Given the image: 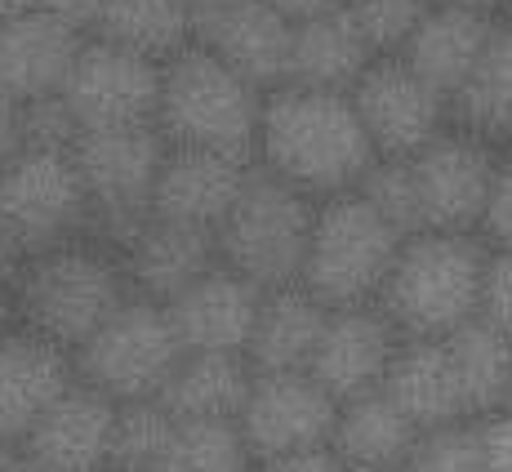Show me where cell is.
Masks as SVG:
<instances>
[{"label":"cell","mask_w":512,"mask_h":472,"mask_svg":"<svg viewBox=\"0 0 512 472\" xmlns=\"http://www.w3.org/2000/svg\"><path fill=\"white\" fill-rule=\"evenodd\" d=\"M0 214L32 250L94 232L90 188L72 147H23L0 170Z\"/></svg>","instance_id":"9c48e42d"},{"label":"cell","mask_w":512,"mask_h":472,"mask_svg":"<svg viewBox=\"0 0 512 472\" xmlns=\"http://www.w3.org/2000/svg\"><path fill=\"white\" fill-rule=\"evenodd\" d=\"M352 103L379 156H415L450 130V98L437 94L401 54H379L352 85Z\"/></svg>","instance_id":"4fadbf2b"},{"label":"cell","mask_w":512,"mask_h":472,"mask_svg":"<svg viewBox=\"0 0 512 472\" xmlns=\"http://www.w3.org/2000/svg\"><path fill=\"white\" fill-rule=\"evenodd\" d=\"M259 165L281 174L312 201L352 192L366 170L379 161L352 94L277 85L263 98L259 125Z\"/></svg>","instance_id":"6da1fadb"},{"label":"cell","mask_w":512,"mask_h":472,"mask_svg":"<svg viewBox=\"0 0 512 472\" xmlns=\"http://www.w3.org/2000/svg\"><path fill=\"white\" fill-rule=\"evenodd\" d=\"M330 308L308 290V285H277V290H263L259 303V321L250 334V366L259 375L272 370H308L312 352H317L321 334H326Z\"/></svg>","instance_id":"cb8c5ba5"},{"label":"cell","mask_w":512,"mask_h":472,"mask_svg":"<svg viewBox=\"0 0 512 472\" xmlns=\"http://www.w3.org/2000/svg\"><path fill=\"white\" fill-rule=\"evenodd\" d=\"M446 348L455 361L459 388H464L468 419L512 406V334L472 317L455 334H446Z\"/></svg>","instance_id":"f1b7e54d"},{"label":"cell","mask_w":512,"mask_h":472,"mask_svg":"<svg viewBox=\"0 0 512 472\" xmlns=\"http://www.w3.org/2000/svg\"><path fill=\"white\" fill-rule=\"evenodd\" d=\"M499 18L481 14V9H459V5H432L428 18L415 27L401 58L432 85L437 94L455 98V90L468 81L472 63L481 58L486 41L495 36Z\"/></svg>","instance_id":"603a6c76"},{"label":"cell","mask_w":512,"mask_h":472,"mask_svg":"<svg viewBox=\"0 0 512 472\" xmlns=\"http://www.w3.org/2000/svg\"><path fill=\"white\" fill-rule=\"evenodd\" d=\"M290 23H303V18H317V14H330V9H343L348 0H272Z\"/></svg>","instance_id":"7bdbcfd3"},{"label":"cell","mask_w":512,"mask_h":472,"mask_svg":"<svg viewBox=\"0 0 512 472\" xmlns=\"http://www.w3.org/2000/svg\"><path fill=\"white\" fill-rule=\"evenodd\" d=\"M85 41L90 36L41 5L0 18V94H9L14 103H41L63 94Z\"/></svg>","instance_id":"ac0fdd59"},{"label":"cell","mask_w":512,"mask_h":472,"mask_svg":"<svg viewBox=\"0 0 512 472\" xmlns=\"http://www.w3.org/2000/svg\"><path fill=\"white\" fill-rule=\"evenodd\" d=\"M94 36L165 63L196 41V0H103Z\"/></svg>","instance_id":"f546056e"},{"label":"cell","mask_w":512,"mask_h":472,"mask_svg":"<svg viewBox=\"0 0 512 472\" xmlns=\"http://www.w3.org/2000/svg\"><path fill=\"white\" fill-rule=\"evenodd\" d=\"M499 152L504 147L450 125L423 152L410 156L419 210H423V232H477L481 228L490 188H495Z\"/></svg>","instance_id":"7c38bea8"},{"label":"cell","mask_w":512,"mask_h":472,"mask_svg":"<svg viewBox=\"0 0 512 472\" xmlns=\"http://www.w3.org/2000/svg\"><path fill=\"white\" fill-rule=\"evenodd\" d=\"M250 388L254 366L245 352H187L156 401L174 419H236Z\"/></svg>","instance_id":"4316f807"},{"label":"cell","mask_w":512,"mask_h":472,"mask_svg":"<svg viewBox=\"0 0 512 472\" xmlns=\"http://www.w3.org/2000/svg\"><path fill=\"white\" fill-rule=\"evenodd\" d=\"M23 263H27V245L18 241V232L9 228V219L0 214V294H9V285L18 281Z\"/></svg>","instance_id":"60d3db41"},{"label":"cell","mask_w":512,"mask_h":472,"mask_svg":"<svg viewBox=\"0 0 512 472\" xmlns=\"http://www.w3.org/2000/svg\"><path fill=\"white\" fill-rule=\"evenodd\" d=\"M312 223H317V201L254 161L241 196L214 228L219 263H228L232 272L250 277L263 290L294 285L303 277Z\"/></svg>","instance_id":"5b68a950"},{"label":"cell","mask_w":512,"mask_h":472,"mask_svg":"<svg viewBox=\"0 0 512 472\" xmlns=\"http://www.w3.org/2000/svg\"><path fill=\"white\" fill-rule=\"evenodd\" d=\"M263 98H268V90L245 81L236 67L192 41L161 63L156 130L165 134L170 147H205V152H228L241 161H254L259 156Z\"/></svg>","instance_id":"277c9868"},{"label":"cell","mask_w":512,"mask_h":472,"mask_svg":"<svg viewBox=\"0 0 512 472\" xmlns=\"http://www.w3.org/2000/svg\"><path fill=\"white\" fill-rule=\"evenodd\" d=\"M419 437L423 428L415 419L401 415L383 392H366L339 406L330 450L348 472H401Z\"/></svg>","instance_id":"484cf974"},{"label":"cell","mask_w":512,"mask_h":472,"mask_svg":"<svg viewBox=\"0 0 512 472\" xmlns=\"http://www.w3.org/2000/svg\"><path fill=\"white\" fill-rule=\"evenodd\" d=\"M428 9L432 0H348V14L357 18L374 54H401V45L415 36Z\"/></svg>","instance_id":"e575fe53"},{"label":"cell","mask_w":512,"mask_h":472,"mask_svg":"<svg viewBox=\"0 0 512 472\" xmlns=\"http://www.w3.org/2000/svg\"><path fill=\"white\" fill-rule=\"evenodd\" d=\"M374 45L357 27V18L343 9L303 18L294 23V45H290V81L285 85H308V90H339L352 94L361 72L374 63Z\"/></svg>","instance_id":"d4e9b609"},{"label":"cell","mask_w":512,"mask_h":472,"mask_svg":"<svg viewBox=\"0 0 512 472\" xmlns=\"http://www.w3.org/2000/svg\"><path fill=\"white\" fill-rule=\"evenodd\" d=\"M41 0H0V18H14V14H27V9H36Z\"/></svg>","instance_id":"bcb514c9"},{"label":"cell","mask_w":512,"mask_h":472,"mask_svg":"<svg viewBox=\"0 0 512 472\" xmlns=\"http://www.w3.org/2000/svg\"><path fill=\"white\" fill-rule=\"evenodd\" d=\"M334 424H339V401L308 370H272V375L254 370V388L236 415L254 464L330 446Z\"/></svg>","instance_id":"8fae6325"},{"label":"cell","mask_w":512,"mask_h":472,"mask_svg":"<svg viewBox=\"0 0 512 472\" xmlns=\"http://www.w3.org/2000/svg\"><path fill=\"white\" fill-rule=\"evenodd\" d=\"M432 5H459V9H481V14H495V18H499V5H504V0H432Z\"/></svg>","instance_id":"f6af8a7d"},{"label":"cell","mask_w":512,"mask_h":472,"mask_svg":"<svg viewBox=\"0 0 512 472\" xmlns=\"http://www.w3.org/2000/svg\"><path fill=\"white\" fill-rule=\"evenodd\" d=\"M245 472H259V464H254V468H245Z\"/></svg>","instance_id":"681fc988"},{"label":"cell","mask_w":512,"mask_h":472,"mask_svg":"<svg viewBox=\"0 0 512 472\" xmlns=\"http://www.w3.org/2000/svg\"><path fill=\"white\" fill-rule=\"evenodd\" d=\"M72 152L90 188L94 232L121 245L152 214L156 179H161L170 143L156 125H130V130H85Z\"/></svg>","instance_id":"ba28073f"},{"label":"cell","mask_w":512,"mask_h":472,"mask_svg":"<svg viewBox=\"0 0 512 472\" xmlns=\"http://www.w3.org/2000/svg\"><path fill=\"white\" fill-rule=\"evenodd\" d=\"M450 125L495 147L512 143V27L504 18L481 49V58L472 63L468 81L450 98Z\"/></svg>","instance_id":"83f0119b"},{"label":"cell","mask_w":512,"mask_h":472,"mask_svg":"<svg viewBox=\"0 0 512 472\" xmlns=\"http://www.w3.org/2000/svg\"><path fill=\"white\" fill-rule=\"evenodd\" d=\"M76 357V375L90 388L107 392L112 401H156L170 375L187 357L170 308L147 294H130L112 317L98 326Z\"/></svg>","instance_id":"52a82bcc"},{"label":"cell","mask_w":512,"mask_h":472,"mask_svg":"<svg viewBox=\"0 0 512 472\" xmlns=\"http://www.w3.org/2000/svg\"><path fill=\"white\" fill-rule=\"evenodd\" d=\"M63 103L72 107L81 130H130L156 125L161 107V63L103 36H90L76 54L72 76L63 85Z\"/></svg>","instance_id":"30bf717a"},{"label":"cell","mask_w":512,"mask_h":472,"mask_svg":"<svg viewBox=\"0 0 512 472\" xmlns=\"http://www.w3.org/2000/svg\"><path fill=\"white\" fill-rule=\"evenodd\" d=\"M14 321H18V317H14V303H9V294H0V334L14 326Z\"/></svg>","instance_id":"7dc6e473"},{"label":"cell","mask_w":512,"mask_h":472,"mask_svg":"<svg viewBox=\"0 0 512 472\" xmlns=\"http://www.w3.org/2000/svg\"><path fill=\"white\" fill-rule=\"evenodd\" d=\"M179 419L161 401H125L112 428V464L107 472H156Z\"/></svg>","instance_id":"1f68e13d"},{"label":"cell","mask_w":512,"mask_h":472,"mask_svg":"<svg viewBox=\"0 0 512 472\" xmlns=\"http://www.w3.org/2000/svg\"><path fill=\"white\" fill-rule=\"evenodd\" d=\"M250 165L228 152H205V147H170L161 165L152 196V214L161 219L196 223V228H219L223 214L241 196Z\"/></svg>","instance_id":"44dd1931"},{"label":"cell","mask_w":512,"mask_h":472,"mask_svg":"<svg viewBox=\"0 0 512 472\" xmlns=\"http://www.w3.org/2000/svg\"><path fill=\"white\" fill-rule=\"evenodd\" d=\"M401 472H486L481 459V437L477 419H459L446 428H428L410 450Z\"/></svg>","instance_id":"836d02e7"},{"label":"cell","mask_w":512,"mask_h":472,"mask_svg":"<svg viewBox=\"0 0 512 472\" xmlns=\"http://www.w3.org/2000/svg\"><path fill=\"white\" fill-rule=\"evenodd\" d=\"M477 232L490 250H512V143L499 152L495 188H490V201H486V214H481Z\"/></svg>","instance_id":"d590c367"},{"label":"cell","mask_w":512,"mask_h":472,"mask_svg":"<svg viewBox=\"0 0 512 472\" xmlns=\"http://www.w3.org/2000/svg\"><path fill=\"white\" fill-rule=\"evenodd\" d=\"M406 339L379 303H357V308H330L326 334L312 352L308 375L330 392L334 401H357L366 392H379L383 375L392 366V352Z\"/></svg>","instance_id":"2e32d148"},{"label":"cell","mask_w":512,"mask_h":472,"mask_svg":"<svg viewBox=\"0 0 512 472\" xmlns=\"http://www.w3.org/2000/svg\"><path fill=\"white\" fill-rule=\"evenodd\" d=\"M477 437H481L486 472H512V406L495 410V415H481Z\"/></svg>","instance_id":"74e56055"},{"label":"cell","mask_w":512,"mask_h":472,"mask_svg":"<svg viewBox=\"0 0 512 472\" xmlns=\"http://www.w3.org/2000/svg\"><path fill=\"white\" fill-rule=\"evenodd\" d=\"M72 383H81L72 348L14 321L0 334V441L18 446Z\"/></svg>","instance_id":"9a60e30c"},{"label":"cell","mask_w":512,"mask_h":472,"mask_svg":"<svg viewBox=\"0 0 512 472\" xmlns=\"http://www.w3.org/2000/svg\"><path fill=\"white\" fill-rule=\"evenodd\" d=\"M121 401L90 383H72L63 401L41 415V424L18 441L27 459L41 472H107L112 464V428Z\"/></svg>","instance_id":"e0dca14e"},{"label":"cell","mask_w":512,"mask_h":472,"mask_svg":"<svg viewBox=\"0 0 512 472\" xmlns=\"http://www.w3.org/2000/svg\"><path fill=\"white\" fill-rule=\"evenodd\" d=\"M116 250H121V259H125L134 294H147V299H156V303H170L174 294L187 290L201 272H210L214 263H219L214 228L161 219V214H147Z\"/></svg>","instance_id":"ffe728a7"},{"label":"cell","mask_w":512,"mask_h":472,"mask_svg":"<svg viewBox=\"0 0 512 472\" xmlns=\"http://www.w3.org/2000/svg\"><path fill=\"white\" fill-rule=\"evenodd\" d=\"M27 147V125H23V103L0 94V170Z\"/></svg>","instance_id":"f35d334b"},{"label":"cell","mask_w":512,"mask_h":472,"mask_svg":"<svg viewBox=\"0 0 512 472\" xmlns=\"http://www.w3.org/2000/svg\"><path fill=\"white\" fill-rule=\"evenodd\" d=\"M259 472H348L334 459L330 446H317V450H303V455H285V459H272V464H259Z\"/></svg>","instance_id":"ab89813d"},{"label":"cell","mask_w":512,"mask_h":472,"mask_svg":"<svg viewBox=\"0 0 512 472\" xmlns=\"http://www.w3.org/2000/svg\"><path fill=\"white\" fill-rule=\"evenodd\" d=\"M41 9H49V14H58L63 23H72L76 32L94 36L98 14H103V0H41Z\"/></svg>","instance_id":"b9f144b4"},{"label":"cell","mask_w":512,"mask_h":472,"mask_svg":"<svg viewBox=\"0 0 512 472\" xmlns=\"http://www.w3.org/2000/svg\"><path fill=\"white\" fill-rule=\"evenodd\" d=\"M406 232L392 228L357 188L317 201L308 259L299 285H308L326 308H357L374 303L388 281Z\"/></svg>","instance_id":"8992f818"},{"label":"cell","mask_w":512,"mask_h":472,"mask_svg":"<svg viewBox=\"0 0 512 472\" xmlns=\"http://www.w3.org/2000/svg\"><path fill=\"white\" fill-rule=\"evenodd\" d=\"M134 294L125 259L107 236L81 232L58 245L32 250L9 285L18 326L45 334L63 348H81L90 334Z\"/></svg>","instance_id":"7a4b0ae2"},{"label":"cell","mask_w":512,"mask_h":472,"mask_svg":"<svg viewBox=\"0 0 512 472\" xmlns=\"http://www.w3.org/2000/svg\"><path fill=\"white\" fill-rule=\"evenodd\" d=\"M0 472H41V468H36L18 446H5V441H0Z\"/></svg>","instance_id":"ee69618b"},{"label":"cell","mask_w":512,"mask_h":472,"mask_svg":"<svg viewBox=\"0 0 512 472\" xmlns=\"http://www.w3.org/2000/svg\"><path fill=\"white\" fill-rule=\"evenodd\" d=\"M357 192L366 196L392 228H401L406 236L423 232V210H419V188H415L410 156H379L366 170V179L357 183Z\"/></svg>","instance_id":"d6a6232c"},{"label":"cell","mask_w":512,"mask_h":472,"mask_svg":"<svg viewBox=\"0 0 512 472\" xmlns=\"http://www.w3.org/2000/svg\"><path fill=\"white\" fill-rule=\"evenodd\" d=\"M379 392L401 415L415 419L423 432L468 419V401L459 388L446 339H401Z\"/></svg>","instance_id":"7402d4cb"},{"label":"cell","mask_w":512,"mask_h":472,"mask_svg":"<svg viewBox=\"0 0 512 472\" xmlns=\"http://www.w3.org/2000/svg\"><path fill=\"white\" fill-rule=\"evenodd\" d=\"M196 45L236 67L259 90L290 81L294 23L272 0H196Z\"/></svg>","instance_id":"5bb4252c"},{"label":"cell","mask_w":512,"mask_h":472,"mask_svg":"<svg viewBox=\"0 0 512 472\" xmlns=\"http://www.w3.org/2000/svg\"><path fill=\"white\" fill-rule=\"evenodd\" d=\"M254 468L236 419H179L156 472H245Z\"/></svg>","instance_id":"4dcf8cb0"},{"label":"cell","mask_w":512,"mask_h":472,"mask_svg":"<svg viewBox=\"0 0 512 472\" xmlns=\"http://www.w3.org/2000/svg\"><path fill=\"white\" fill-rule=\"evenodd\" d=\"M490 245L481 232H415L379 290V308L406 339H446L481 308Z\"/></svg>","instance_id":"3957f363"},{"label":"cell","mask_w":512,"mask_h":472,"mask_svg":"<svg viewBox=\"0 0 512 472\" xmlns=\"http://www.w3.org/2000/svg\"><path fill=\"white\" fill-rule=\"evenodd\" d=\"M499 18H504V23L512 27V0H504V5H499Z\"/></svg>","instance_id":"c3c4849f"},{"label":"cell","mask_w":512,"mask_h":472,"mask_svg":"<svg viewBox=\"0 0 512 472\" xmlns=\"http://www.w3.org/2000/svg\"><path fill=\"white\" fill-rule=\"evenodd\" d=\"M481 321H490L495 330L512 334V250H490L486 277H481Z\"/></svg>","instance_id":"8d00e7d4"},{"label":"cell","mask_w":512,"mask_h":472,"mask_svg":"<svg viewBox=\"0 0 512 472\" xmlns=\"http://www.w3.org/2000/svg\"><path fill=\"white\" fill-rule=\"evenodd\" d=\"M259 303L263 285L232 272L228 263H214L165 308L187 352H245L254 321H259Z\"/></svg>","instance_id":"d6986e66"}]
</instances>
